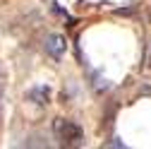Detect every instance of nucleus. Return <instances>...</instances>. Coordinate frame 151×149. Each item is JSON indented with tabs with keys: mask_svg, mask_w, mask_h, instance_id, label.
<instances>
[{
	"mask_svg": "<svg viewBox=\"0 0 151 149\" xmlns=\"http://www.w3.org/2000/svg\"><path fill=\"white\" fill-rule=\"evenodd\" d=\"M36 106H43V103H48V99H50V89L48 87H34V89H29V94H27Z\"/></svg>",
	"mask_w": 151,
	"mask_h": 149,
	"instance_id": "nucleus-3",
	"label": "nucleus"
},
{
	"mask_svg": "<svg viewBox=\"0 0 151 149\" xmlns=\"http://www.w3.org/2000/svg\"><path fill=\"white\" fill-rule=\"evenodd\" d=\"M149 67H151V46H149Z\"/></svg>",
	"mask_w": 151,
	"mask_h": 149,
	"instance_id": "nucleus-4",
	"label": "nucleus"
},
{
	"mask_svg": "<svg viewBox=\"0 0 151 149\" xmlns=\"http://www.w3.org/2000/svg\"><path fill=\"white\" fill-rule=\"evenodd\" d=\"M53 130H55V137H58V142L63 147H79V144H84V132H82V127L74 120L58 118L55 125H53Z\"/></svg>",
	"mask_w": 151,
	"mask_h": 149,
	"instance_id": "nucleus-1",
	"label": "nucleus"
},
{
	"mask_svg": "<svg viewBox=\"0 0 151 149\" xmlns=\"http://www.w3.org/2000/svg\"><path fill=\"white\" fill-rule=\"evenodd\" d=\"M43 48H46V53L50 55L53 60H60L63 55H65L67 43H65V39H63L60 34H48V36H46V41H43Z\"/></svg>",
	"mask_w": 151,
	"mask_h": 149,
	"instance_id": "nucleus-2",
	"label": "nucleus"
}]
</instances>
